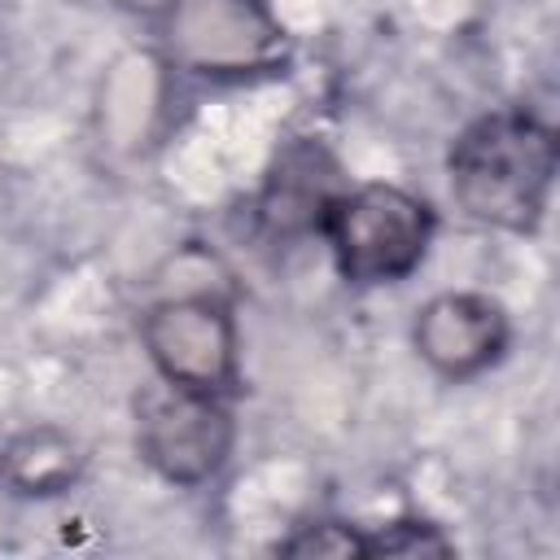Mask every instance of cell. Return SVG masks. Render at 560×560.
<instances>
[{
    "mask_svg": "<svg viewBox=\"0 0 560 560\" xmlns=\"http://www.w3.org/2000/svg\"><path fill=\"white\" fill-rule=\"evenodd\" d=\"M162 44L179 66L219 79L276 70L284 61V31L262 0H171Z\"/></svg>",
    "mask_w": 560,
    "mask_h": 560,
    "instance_id": "obj_4",
    "label": "cell"
},
{
    "mask_svg": "<svg viewBox=\"0 0 560 560\" xmlns=\"http://www.w3.org/2000/svg\"><path fill=\"white\" fill-rule=\"evenodd\" d=\"M455 542L429 521H394L376 538H368V556H451Z\"/></svg>",
    "mask_w": 560,
    "mask_h": 560,
    "instance_id": "obj_10",
    "label": "cell"
},
{
    "mask_svg": "<svg viewBox=\"0 0 560 560\" xmlns=\"http://www.w3.org/2000/svg\"><path fill=\"white\" fill-rule=\"evenodd\" d=\"M315 232L328 241L341 280L398 284L429 254L433 210L398 184H354L328 197Z\"/></svg>",
    "mask_w": 560,
    "mask_h": 560,
    "instance_id": "obj_2",
    "label": "cell"
},
{
    "mask_svg": "<svg viewBox=\"0 0 560 560\" xmlns=\"http://www.w3.org/2000/svg\"><path fill=\"white\" fill-rule=\"evenodd\" d=\"M280 556H319V560H350V556H368V534L341 525V521H315L302 525L293 538H284L276 547Z\"/></svg>",
    "mask_w": 560,
    "mask_h": 560,
    "instance_id": "obj_9",
    "label": "cell"
},
{
    "mask_svg": "<svg viewBox=\"0 0 560 560\" xmlns=\"http://www.w3.org/2000/svg\"><path fill=\"white\" fill-rule=\"evenodd\" d=\"M232 411L228 398L184 389V385H153L136 398V446L140 459L175 481V486H201L210 481L228 455H232Z\"/></svg>",
    "mask_w": 560,
    "mask_h": 560,
    "instance_id": "obj_3",
    "label": "cell"
},
{
    "mask_svg": "<svg viewBox=\"0 0 560 560\" xmlns=\"http://www.w3.org/2000/svg\"><path fill=\"white\" fill-rule=\"evenodd\" d=\"M337 166L328 162L324 149H293L280 158V175H271V188H267V219H276L280 228H315L328 197L337 192L332 179Z\"/></svg>",
    "mask_w": 560,
    "mask_h": 560,
    "instance_id": "obj_8",
    "label": "cell"
},
{
    "mask_svg": "<svg viewBox=\"0 0 560 560\" xmlns=\"http://www.w3.org/2000/svg\"><path fill=\"white\" fill-rule=\"evenodd\" d=\"M556 166V131L529 109H490L472 118L446 158L459 210L499 232H534L542 223Z\"/></svg>",
    "mask_w": 560,
    "mask_h": 560,
    "instance_id": "obj_1",
    "label": "cell"
},
{
    "mask_svg": "<svg viewBox=\"0 0 560 560\" xmlns=\"http://www.w3.org/2000/svg\"><path fill=\"white\" fill-rule=\"evenodd\" d=\"M79 472H83V446L52 424L18 433L0 451V477L18 494H35V499L61 494L79 481Z\"/></svg>",
    "mask_w": 560,
    "mask_h": 560,
    "instance_id": "obj_7",
    "label": "cell"
},
{
    "mask_svg": "<svg viewBox=\"0 0 560 560\" xmlns=\"http://www.w3.org/2000/svg\"><path fill=\"white\" fill-rule=\"evenodd\" d=\"M144 350L162 381L228 398L236 385V324L210 293H184L149 306L140 319Z\"/></svg>",
    "mask_w": 560,
    "mask_h": 560,
    "instance_id": "obj_5",
    "label": "cell"
},
{
    "mask_svg": "<svg viewBox=\"0 0 560 560\" xmlns=\"http://www.w3.org/2000/svg\"><path fill=\"white\" fill-rule=\"evenodd\" d=\"M411 337L433 372L451 381H468L490 363H499L512 324L508 311L486 293H438L433 302L420 306Z\"/></svg>",
    "mask_w": 560,
    "mask_h": 560,
    "instance_id": "obj_6",
    "label": "cell"
}]
</instances>
